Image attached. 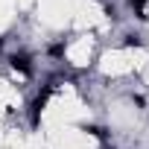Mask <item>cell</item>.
I'll return each mask as SVG.
<instances>
[{
	"label": "cell",
	"instance_id": "cell-1",
	"mask_svg": "<svg viewBox=\"0 0 149 149\" xmlns=\"http://www.w3.org/2000/svg\"><path fill=\"white\" fill-rule=\"evenodd\" d=\"M50 94H53V88H44V94H38V100L32 102V123H38V117H41V111H44V105H47Z\"/></svg>",
	"mask_w": 149,
	"mask_h": 149
},
{
	"label": "cell",
	"instance_id": "cell-2",
	"mask_svg": "<svg viewBox=\"0 0 149 149\" xmlns=\"http://www.w3.org/2000/svg\"><path fill=\"white\" fill-rule=\"evenodd\" d=\"M12 67H15V70H21V73H29V70H32L26 56H12Z\"/></svg>",
	"mask_w": 149,
	"mask_h": 149
},
{
	"label": "cell",
	"instance_id": "cell-3",
	"mask_svg": "<svg viewBox=\"0 0 149 149\" xmlns=\"http://www.w3.org/2000/svg\"><path fill=\"white\" fill-rule=\"evenodd\" d=\"M0 47H3V41H0Z\"/></svg>",
	"mask_w": 149,
	"mask_h": 149
}]
</instances>
